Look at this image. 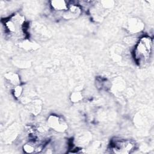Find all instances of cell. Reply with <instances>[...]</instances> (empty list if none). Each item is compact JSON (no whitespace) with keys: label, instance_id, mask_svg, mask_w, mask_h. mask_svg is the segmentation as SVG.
Segmentation results:
<instances>
[{"label":"cell","instance_id":"obj_8","mask_svg":"<svg viewBox=\"0 0 154 154\" xmlns=\"http://www.w3.org/2000/svg\"><path fill=\"white\" fill-rule=\"evenodd\" d=\"M67 12V17H73L75 16H77L81 13V9L75 4L69 5L67 10L66 11Z\"/></svg>","mask_w":154,"mask_h":154},{"label":"cell","instance_id":"obj_1","mask_svg":"<svg viewBox=\"0 0 154 154\" xmlns=\"http://www.w3.org/2000/svg\"><path fill=\"white\" fill-rule=\"evenodd\" d=\"M153 51L152 39L149 36L140 38L134 51V57L137 64L141 67L149 64Z\"/></svg>","mask_w":154,"mask_h":154},{"label":"cell","instance_id":"obj_2","mask_svg":"<svg viewBox=\"0 0 154 154\" xmlns=\"http://www.w3.org/2000/svg\"><path fill=\"white\" fill-rule=\"evenodd\" d=\"M25 18L19 14H15L4 22L7 32L13 37H20L25 32Z\"/></svg>","mask_w":154,"mask_h":154},{"label":"cell","instance_id":"obj_5","mask_svg":"<svg viewBox=\"0 0 154 154\" xmlns=\"http://www.w3.org/2000/svg\"><path fill=\"white\" fill-rule=\"evenodd\" d=\"M44 147V141L32 140L26 143L23 146V150L25 153H38L42 151Z\"/></svg>","mask_w":154,"mask_h":154},{"label":"cell","instance_id":"obj_7","mask_svg":"<svg viewBox=\"0 0 154 154\" xmlns=\"http://www.w3.org/2000/svg\"><path fill=\"white\" fill-rule=\"evenodd\" d=\"M5 79L11 85H14V87L20 85V79L19 76L13 72H8L4 75Z\"/></svg>","mask_w":154,"mask_h":154},{"label":"cell","instance_id":"obj_4","mask_svg":"<svg viewBox=\"0 0 154 154\" xmlns=\"http://www.w3.org/2000/svg\"><path fill=\"white\" fill-rule=\"evenodd\" d=\"M48 126L57 132H64L67 129V125L65 121L60 116L51 115L47 120Z\"/></svg>","mask_w":154,"mask_h":154},{"label":"cell","instance_id":"obj_11","mask_svg":"<svg viewBox=\"0 0 154 154\" xmlns=\"http://www.w3.org/2000/svg\"><path fill=\"white\" fill-rule=\"evenodd\" d=\"M71 98H72V100H73V102H78L81 99L82 97H81V95L80 94V93H75L72 95Z\"/></svg>","mask_w":154,"mask_h":154},{"label":"cell","instance_id":"obj_6","mask_svg":"<svg viewBox=\"0 0 154 154\" xmlns=\"http://www.w3.org/2000/svg\"><path fill=\"white\" fill-rule=\"evenodd\" d=\"M51 6L52 9L55 11H66L68 8L69 5L64 1L55 0L51 1Z\"/></svg>","mask_w":154,"mask_h":154},{"label":"cell","instance_id":"obj_9","mask_svg":"<svg viewBox=\"0 0 154 154\" xmlns=\"http://www.w3.org/2000/svg\"><path fill=\"white\" fill-rule=\"evenodd\" d=\"M141 26L142 24H140V21L135 19H131L128 24V28L132 32H137L140 31L141 29Z\"/></svg>","mask_w":154,"mask_h":154},{"label":"cell","instance_id":"obj_10","mask_svg":"<svg viewBox=\"0 0 154 154\" xmlns=\"http://www.w3.org/2000/svg\"><path fill=\"white\" fill-rule=\"evenodd\" d=\"M22 91H23V88L20 85H18L13 87V96L16 98H19L21 96L22 93Z\"/></svg>","mask_w":154,"mask_h":154},{"label":"cell","instance_id":"obj_3","mask_svg":"<svg viewBox=\"0 0 154 154\" xmlns=\"http://www.w3.org/2000/svg\"><path fill=\"white\" fill-rule=\"evenodd\" d=\"M135 144L130 140L116 139L110 145L112 152L118 154H125L132 153L135 149Z\"/></svg>","mask_w":154,"mask_h":154}]
</instances>
